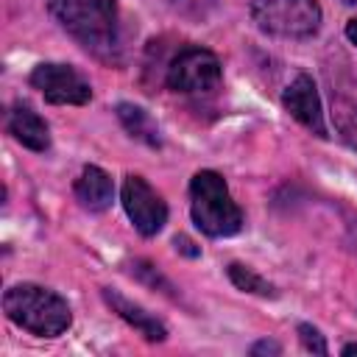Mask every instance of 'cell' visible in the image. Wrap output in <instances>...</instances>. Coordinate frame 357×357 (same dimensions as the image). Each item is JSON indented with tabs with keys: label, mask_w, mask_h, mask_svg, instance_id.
Listing matches in <instances>:
<instances>
[{
	"label": "cell",
	"mask_w": 357,
	"mask_h": 357,
	"mask_svg": "<svg viewBox=\"0 0 357 357\" xmlns=\"http://www.w3.org/2000/svg\"><path fill=\"white\" fill-rule=\"evenodd\" d=\"M31 86L39 89L47 103H56V106H84L92 98L89 81L75 67L56 64V61L36 64L31 73Z\"/></svg>",
	"instance_id": "cell-6"
},
{
	"label": "cell",
	"mask_w": 357,
	"mask_h": 357,
	"mask_svg": "<svg viewBox=\"0 0 357 357\" xmlns=\"http://www.w3.org/2000/svg\"><path fill=\"white\" fill-rule=\"evenodd\" d=\"M120 201H123L128 220L134 223V229L142 237L159 234L162 226L167 223V204L142 176H134V173L126 176L123 190H120Z\"/></svg>",
	"instance_id": "cell-7"
},
{
	"label": "cell",
	"mask_w": 357,
	"mask_h": 357,
	"mask_svg": "<svg viewBox=\"0 0 357 357\" xmlns=\"http://www.w3.org/2000/svg\"><path fill=\"white\" fill-rule=\"evenodd\" d=\"M3 310L17 326L36 337H59L73 321V312L59 293L31 282L8 287L3 293Z\"/></svg>",
	"instance_id": "cell-2"
},
{
	"label": "cell",
	"mask_w": 357,
	"mask_h": 357,
	"mask_svg": "<svg viewBox=\"0 0 357 357\" xmlns=\"http://www.w3.org/2000/svg\"><path fill=\"white\" fill-rule=\"evenodd\" d=\"M335 123H337L343 139L357 151V109L346 100H337L335 103Z\"/></svg>",
	"instance_id": "cell-14"
},
{
	"label": "cell",
	"mask_w": 357,
	"mask_h": 357,
	"mask_svg": "<svg viewBox=\"0 0 357 357\" xmlns=\"http://www.w3.org/2000/svg\"><path fill=\"white\" fill-rule=\"evenodd\" d=\"M117 117H120V123H123V128L134 137V139H139V142H145V145H151V148H159V128H156V123L151 120V114L142 109V106H134V103H117Z\"/></svg>",
	"instance_id": "cell-12"
},
{
	"label": "cell",
	"mask_w": 357,
	"mask_h": 357,
	"mask_svg": "<svg viewBox=\"0 0 357 357\" xmlns=\"http://www.w3.org/2000/svg\"><path fill=\"white\" fill-rule=\"evenodd\" d=\"M282 106L290 112V117H296L315 137H326V120H324L321 98H318L315 81L310 75H296L287 84V89L282 95Z\"/></svg>",
	"instance_id": "cell-8"
},
{
	"label": "cell",
	"mask_w": 357,
	"mask_h": 357,
	"mask_svg": "<svg viewBox=\"0 0 357 357\" xmlns=\"http://www.w3.org/2000/svg\"><path fill=\"white\" fill-rule=\"evenodd\" d=\"M173 243H176V248H181V251H184V254H190V257H198V248H190V245H192V243H190V240H187V237H176V240H173Z\"/></svg>",
	"instance_id": "cell-18"
},
{
	"label": "cell",
	"mask_w": 357,
	"mask_h": 357,
	"mask_svg": "<svg viewBox=\"0 0 357 357\" xmlns=\"http://www.w3.org/2000/svg\"><path fill=\"white\" fill-rule=\"evenodd\" d=\"M50 17L95 59L112 64L120 56V20L114 0H50Z\"/></svg>",
	"instance_id": "cell-1"
},
{
	"label": "cell",
	"mask_w": 357,
	"mask_h": 357,
	"mask_svg": "<svg viewBox=\"0 0 357 357\" xmlns=\"http://www.w3.org/2000/svg\"><path fill=\"white\" fill-rule=\"evenodd\" d=\"M192 223L209 237H231L243 226V212L234 204L226 181L215 170H198L190 181Z\"/></svg>",
	"instance_id": "cell-3"
},
{
	"label": "cell",
	"mask_w": 357,
	"mask_h": 357,
	"mask_svg": "<svg viewBox=\"0 0 357 357\" xmlns=\"http://www.w3.org/2000/svg\"><path fill=\"white\" fill-rule=\"evenodd\" d=\"M346 39H349V42H351V45L357 47V17L346 22Z\"/></svg>",
	"instance_id": "cell-19"
},
{
	"label": "cell",
	"mask_w": 357,
	"mask_h": 357,
	"mask_svg": "<svg viewBox=\"0 0 357 357\" xmlns=\"http://www.w3.org/2000/svg\"><path fill=\"white\" fill-rule=\"evenodd\" d=\"M251 20L262 33L307 39L321 28L318 0H248Z\"/></svg>",
	"instance_id": "cell-4"
},
{
	"label": "cell",
	"mask_w": 357,
	"mask_h": 357,
	"mask_svg": "<svg viewBox=\"0 0 357 357\" xmlns=\"http://www.w3.org/2000/svg\"><path fill=\"white\" fill-rule=\"evenodd\" d=\"M173 6L184 14H195V17H204L206 8L215 6V0H173Z\"/></svg>",
	"instance_id": "cell-16"
},
{
	"label": "cell",
	"mask_w": 357,
	"mask_h": 357,
	"mask_svg": "<svg viewBox=\"0 0 357 357\" xmlns=\"http://www.w3.org/2000/svg\"><path fill=\"white\" fill-rule=\"evenodd\" d=\"M103 298H106V304L128 324V326H134L145 340H151V343H162L165 337H167V329L162 326V321H156L148 310H142L139 304H134V301H128L126 296H120L117 290H103Z\"/></svg>",
	"instance_id": "cell-11"
},
{
	"label": "cell",
	"mask_w": 357,
	"mask_h": 357,
	"mask_svg": "<svg viewBox=\"0 0 357 357\" xmlns=\"http://www.w3.org/2000/svg\"><path fill=\"white\" fill-rule=\"evenodd\" d=\"M279 351H282V346L273 340H259L251 346V354H279Z\"/></svg>",
	"instance_id": "cell-17"
},
{
	"label": "cell",
	"mask_w": 357,
	"mask_h": 357,
	"mask_svg": "<svg viewBox=\"0 0 357 357\" xmlns=\"http://www.w3.org/2000/svg\"><path fill=\"white\" fill-rule=\"evenodd\" d=\"M357 351V343H349V346H343V354H354Z\"/></svg>",
	"instance_id": "cell-20"
},
{
	"label": "cell",
	"mask_w": 357,
	"mask_h": 357,
	"mask_svg": "<svg viewBox=\"0 0 357 357\" xmlns=\"http://www.w3.org/2000/svg\"><path fill=\"white\" fill-rule=\"evenodd\" d=\"M298 340H301V346H304L307 351H312V354H326V351H329L324 335H321L315 326H310V324H298Z\"/></svg>",
	"instance_id": "cell-15"
},
{
	"label": "cell",
	"mask_w": 357,
	"mask_h": 357,
	"mask_svg": "<svg viewBox=\"0 0 357 357\" xmlns=\"http://www.w3.org/2000/svg\"><path fill=\"white\" fill-rule=\"evenodd\" d=\"M229 279L234 282V287H240L245 293H254V296H262V298H276V287L271 282H265L259 273H254L251 268L240 265V262L229 265Z\"/></svg>",
	"instance_id": "cell-13"
},
{
	"label": "cell",
	"mask_w": 357,
	"mask_h": 357,
	"mask_svg": "<svg viewBox=\"0 0 357 357\" xmlns=\"http://www.w3.org/2000/svg\"><path fill=\"white\" fill-rule=\"evenodd\" d=\"M220 78L223 73L218 56L198 45L181 47L167 64V75H165L167 86L181 95H209L220 86Z\"/></svg>",
	"instance_id": "cell-5"
},
{
	"label": "cell",
	"mask_w": 357,
	"mask_h": 357,
	"mask_svg": "<svg viewBox=\"0 0 357 357\" xmlns=\"http://www.w3.org/2000/svg\"><path fill=\"white\" fill-rule=\"evenodd\" d=\"M75 198L84 209L89 212H103L112 206L114 201V184H112V176L95 165L84 167L81 176L75 178Z\"/></svg>",
	"instance_id": "cell-10"
},
{
	"label": "cell",
	"mask_w": 357,
	"mask_h": 357,
	"mask_svg": "<svg viewBox=\"0 0 357 357\" xmlns=\"http://www.w3.org/2000/svg\"><path fill=\"white\" fill-rule=\"evenodd\" d=\"M6 126H8V134L20 145H25L31 151H39V153L50 148V128H47V123L31 106H25V103L11 106Z\"/></svg>",
	"instance_id": "cell-9"
},
{
	"label": "cell",
	"mask_w": 357,
	"mask_h": 357,
	"mask_svg": "<svg viewBox=\"0 0 357 357\" xmlns=\"http://www.w3.org/2000/svg\"><path fill=\"white\" fill-rule=\"evenodd\" d=\"M343 3H357V0H343Z\"/></svg>",
	"instance_id": "cell-21"
}]
</instances>
